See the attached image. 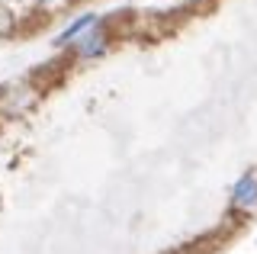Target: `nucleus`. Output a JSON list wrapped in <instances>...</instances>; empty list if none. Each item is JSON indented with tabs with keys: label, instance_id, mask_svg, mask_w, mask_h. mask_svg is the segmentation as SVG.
<instances>
[{
	"label": "nucleus",
	"instance_id": "f257e3e1",
	"mask_svg": "<svg viewBox=\"0 0 257 254\" xmlns=\"http://www.w3.org/2000/svg\"><path fill=\"white\" fill-rule=\"evenodd\" d=\"M231 203H235L238 209H254V206H257V174L244 177V180L235 187V196H231Z\"/></svg>",
	"mask_w": 257,
	"mask_h": 254
},
{
	"label": "nucleus",
	"instance_id": "f03ea898",
	"mask_svg": "<svg viewBox=\"0 0 257 254\" xmlns=\"http://www.w3.org/2000/svg\"><path fill=\"white\" fill-rule=\"evenodd\" d=\"M103 49H106V36H103V23H96L93 33H84L77 42V52L80 55H100Z\"/></svg>",
	"mask_w": 257,
	"mask_h": 254
},
{
	"label": "nucleus",
	"instance_id": "7ed1b4c3",
	"mask_svg": "<svg viewBox=\"0 0 257 254\" xmlns=\"http://www.w3.org/2000/svg\"><path fill=\"white\" fill-rule=\"evenodd\" d=\"M96 23H100V20H93V17H84V20H77V23H74V26H68V29H64V33L58 36V42H61V45H68V42H74V39H77L80 33H84V29H87V26H96Z\"/></svg>",
	"mask_w": 257,
	"mask_h": 254
},
{
	"label": "nucleus",
	"instance_id": "20e7f679",
	"mask_svg": "<svg viewBox=\"0 0 257 254\" xmlns=\"http://www.w3.org/2000/svg\"><path fill=\"white\" fill-rule=\"evenodd\" d=\"M32 100H36L32 87H16V90L10 93V100H7V109H10V113H13V109H23V106H26V103H32Z\"/></svg>",
	"mask_w": 257,
	"mask_h": 254
}]
</instances>
